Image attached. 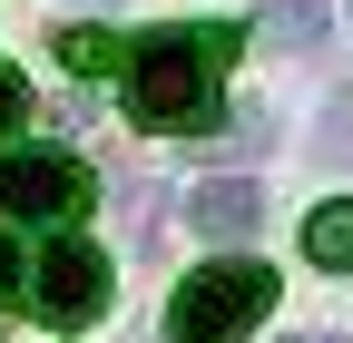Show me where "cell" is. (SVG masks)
<instances>
[{"label": "cell", "mask_w": 353, "mask_h": 343, "mask_svg": "<svg viewBox=\"0 0 353 343\" xmlns=\"http://www.w3.org/2000/svg\"><path fill=\"white\" fill-rule=\"evenodd\" d=\"M236 59V30H148L128 50V118L157 138H196L216 127V69Z\"/></svg>", "instance_id": "cell-1"}, {"label": "cell", "mask_w": 353, "mask_h": 343, "mask_svg": "<svg viewBox=\"0 0 353 343\" xmlns=\"http://www.w3.org/2000/svg\"><path fill=\"white\" fill-rule=\"evenodd\" d=\"M265 314H275V275L255 255H216L167 294V343H245Z\"/></svg>", "instance_id": "cell-2"}, {"label": "cell", "mask_w": 353, "mask_h": 343, "mask_svg": "<svg viewBox=\"0 0 353 343\" xmlns=\"http://www.w3.org/2000/svg\"><path fill=\"white\" fill-rule=\"evenodd\" d=\"M99 196V177L69 147H10L0 157V226H69Z\"/></svg>", "instance_id": "cell-3"}, {"label": "cell", "mask_w": 353, "mask_h": 343, "mask_svg": "<svg viewBox=\"0 0 353 343\" xmlns=\"http://www.w3.org/2000/svg\"><path fill=\"white\" fill-rule=\"evenodd\" d=\"M30 304L50 314V324H99L108 314V245H50L39 255V284H30Z\"/></svg>", "instance_id": "cell-4"}, {"label": "cell", "mask_w": 353, "mask_h": 343, "mask_svg": "<svg viewBox=\"0 0 353 343\" xmlns=\"http://www.w3.org/2000/svg\"><path fill=\"white\" fill-rule=\"evenodd\" d=\"M187 226H196V236H255V226H265V187H255V177L196 187V196H187Z\"/></svg>", "instance_id": "cell-5"}, {"label": "cell", "mask_w": 353, "mask_h": 343, "mask_svg": "<svg viewBox=\"0 0 353 343\" xmlns=\"http://www.w3.org/2000/svg\"><path fill=\"white\" fill-rule=\"evenodd\" d=\"M304 255H314L324 275H353V196H334V206L304 216Z\"/></svg>", "instance_id": "cell-6"}, {"label": "cell", "mask_w": 353, "mask_h": 343, "mask_svg": "<svg viewBox=\"0 0 353 343\" xmlns=\"http://www.w3.org/2000/svg\"><path fill=\"white\" fill-rule=\"evenodd\" d=\"M265 39L275 50H314L324 39V0H265Z\"/></svg>", "instance_id": "cell-7"}, {"label": "cell", "mask_w": 353, "mask_h": 343, "mask_svg": "<svg viewBox=\"0 0 353 343\" xmlns=\"http://www.w3.org/2000/svg\"><path fill=\"white\" fill-rule=\"evenodd\" d=\"M59 59H69L79 79H108V69H118L128 50H118V39H108V30H59Z\"/></svg>", "instance_id": "cell-8"}, {"label": "cell", "mask_w": 353, "mask_h": 343, "mask_svg": "<svg viewBox=\"0 0 353 343\" xmlns=\"http://www.w3.org/2000/svg\"><path fill=\"white\" fill-rule=\"evenodd\" d=\"M30 284H39V265H20V236L0 226V304H30Z\"/></svg>", "instance_id": "cell-9"}, {"label": "cell", "mask_w": 353, "mask_h": 343, "mask_svg": "<svg viewBox=\"0 0 353 343\" xmlns=\"http://www.w3.org/2000/svg\"><path fill=\"white\" fill-rule=\"evenodd\" d=\"M314 157H353V89L324 108V127H314Z\"/></svg>", "instance_id": "cell-10"}, {"label": "cell", "mask_w": 353, "mask_h": 343, "mask_svg": "<svg viewBox=\"0 0 353 343\" xmlns=\"http://www.w3.org/2000/svg\"><path fill=\"white\" fill-rule=\"evenodd\" d=\"M20 118H30V79H20V69H0V138H10Z\"/></svg>", "instance_id": "cell-11"}, {"label": "cell", "mask_w": 353, "mask_h": 343, "mask_svg": "<svg viewBox=\"0 0 353 343\" xmlns=\"http://www.w3.org/2000/svg\"><path fill=\"white\" fill-rule=\"evenodd\" d=\"M314 343H353V333H314Z\"/></svg>", "instance_id": "cell-12"}, {"label": "cell", "mask_w": 353, "mask_h": 343, "mask_svg": "<svg viewBox=\"0 0 353 343\" xmlns=\"http://www.w3.org/2000/svg\"><path fill=\"white\" fill-rule=\"evenodd\" d=\"M343 10H353V0H343Z\"/></svg>", "instance_id": "cell-13"}]
</instances>
